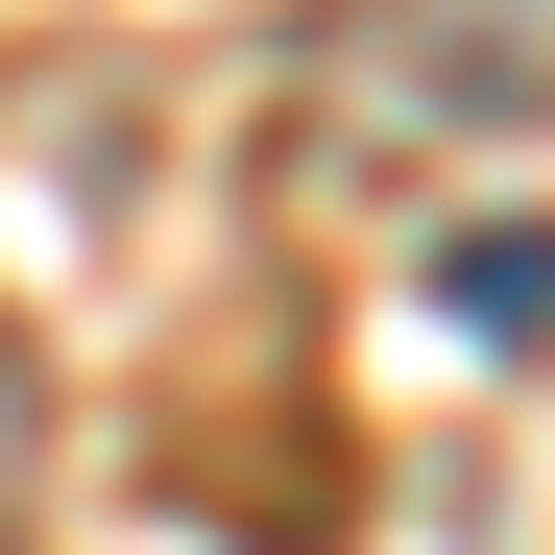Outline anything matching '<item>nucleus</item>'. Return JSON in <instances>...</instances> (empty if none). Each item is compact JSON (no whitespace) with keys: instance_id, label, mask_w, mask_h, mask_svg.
I'll return each instance as SVG.
<instances>
[{"instance_id":"2","label":"nucleus","mask_w":555,"mask_h":555,"mask_svg":"<svg viewBox=\"0 0 555 555\" xmlns=\"http://www.w3.org/2000/svg\"><path fill=\"white\" fill-rule=\"evenodd\" d=\"M25 507H49V338L0 314V531H25Z\"/></svg>"},{"instance_id":"1","label":"nucleus","mask_w":555,"mask_h":555,"mask_svg":"<svg viewBox=\"0 0 555 555\" xmlns=\"http://www.w3.org/2000/svg\"><path fill=\"white\" fill-rule=\"evenodd\" d=\"M435 314L483 338V362H531V338H555V218H483V242H435Z\"/></svg>"}]
</instances>
